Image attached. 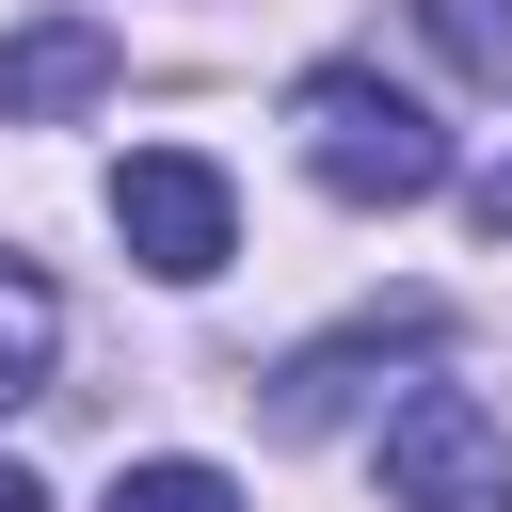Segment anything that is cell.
I'll use <instances>...</instances> for the list:
<instances>
[{
    "instance_id": "9c48e42d",
    "label": "cell",
    "mask_w": 512,
    "mask_h": 512,
    "mask_svg": "<svg viewBox=\"0 0 512 512\" xmlns=\"http://www.w3.org/2000/svg\"><path fill=\"white\" fill-rule=\"evenodd\" d=\"M464 208H480V240H512V160H496V176H480Z\"/></svg>"
},
{
    "instance_id": "30bf717a",
    "label": "cell",
    "mask_w": 512,
    "mask_h": 512,
    "mask_svg": "<svg viewBox=\"0 0 512 512\" xmlns=\"http://www.w3.org/2000/svg\"><path fill=\"white\" fill-rule=\"evenodd\" d=\"M0 512H48V496H32V464H0Z\"/></svg>"
},
{
    "instance_id": "7a4b0ae2",
    "label": "cell",
    "mask_w": 512,
    "mask_h": 512,
    "mask_svg": "<svg viewBox=\"0 0 512 512\" xmlns=\"http://www.w3.org/2000/svg\"><path fill=\"white\" fill-rule=\"evenodd\" d=\"M384 496L400 512H512V432L480 384H416L384 416Z\"/></svg>"
},
{
    "instance_id": "3957f363",
    "label": "cell",
    "mask_w": 512,
    "mask_h": 512,
    "mask_svg": "<svg viewBox=\"0 0 512 512\" xmlns=\"http://www.w3.org/2000/svg\"><path fill=\"white\" fill-rule=\"evenodd\" d=\"M112 240H128L160 288H208L224 240H240V208H224V176H208L192 144H144V160H112Z\"/></svg>"
},
{
    "instance_id": "5b68a950",
    "label": "cell",
    "mask_w": 512,
    "mask_h": 512,
    "mask_svg": "<svg viewBox=\"0 0 512 512\" xmlns=\"http://www.w3.org/2000/svg\"><path fill=\"white\" fill-rule=\"evenodd\" d=\"M432 336H448V304H368V320L304 336V352L272 368V432H320V416H336V400H352V384H368L384 352H432Z\"/></svg>"
},
{
    "instance_id": "277c9868",
    "label": "cell",
    "mask_w": 512,
    "mask_h": 512,
    "mask_svg": "<svg viewBox=\"0 0 512 512\" xmlns=\"http://www.w3.org/2000/svg\"><path fill=\"white\" fill-rule=\"evenodd\" d=\"M112 80H128V32H96V16L0 32V128H64V112H96Z\"/></svg>"
},
{
    "instance_id": "6da1fadb",
    "label": "cell",
    "mask_w": 512,
    "mask_h": 512,
    "mask_svg": "<svg viewBox=\"0 0 512 512\" xmlns=\"http://www.w3.org/2000/svg\"><path fill=\"white\" fill-rule=\"evenodd\" d=\"M288 128H304V160H320L336 208H416V192H448V128H432L384 64H304V80H288Z\"/></svg>"
},
{
    "instance_id": "8992f818",
    "label": "cell",
    "mask_w": 512,
    "mask_h": 512,
    "mask_svg": "<svg viewBox=\"0 0 512 512\" xmlns=\"http://www.w3.org/2000/svg\"><path fill=\"white\" fill-rule=\"evenodd\" d=\"M416 32H432L480 96H512V0H416Z\"/></svg>"
},
{
    "instance_id": "ba28073f",
    "label": "cell",
    "mask_w": 512,
    "mask_h": 512,
    "mask_svg": "<svg viewBox=\"0 0 512 512\" xmlns=\"http://www.w3.org/2000/svg\"><path fill=\"white\" fill-rule=\"evenodd\" d=\"M48 336H64V320H48V288H32V272H0V400H16V384H48Z\"/></svg>"
},
{
    "instance_id": "52a82bcc",
    "label": "cell",
    "mask_w": 512,
    "mask_h": 512,
    "mask_svg": "<svg viewBox=\"0 0 512 512\" xmlns=\"http://www.w3.org/2000/svg\"><path fill=\"white\" fill-rule=\"evenodd\" d=\"M112 512H240V480H224V464H128Z\"/></svg>"
}]
</instances>
